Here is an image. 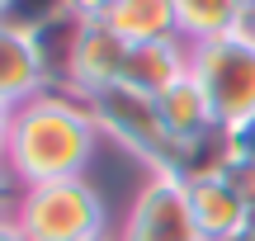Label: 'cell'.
<instances>
[{
    "label": "cell",
    "mask_w": 255,
    "mask_h": 241,
    "mask_svg": "<svg viewBox=\"0 0 255 241\" xmlns=\"http://www.w3.org/2000/svg\"><path fill=\"white\" fill-rule=\"evenodd\" d=\"M9 119H14V109H9V104H0V166H5V142H9Z\"/></svg>",
    "instance_id": "2e32d148"
},
{
    "label": "cell",
    "mask_w": 255,
    "mask_h": 241,
    "mask_svg": "<svg viewBox=\"0 0 255 241\" xmlns=\"http://www.w3.org/2000/svg\"><path fill=\"white\" fill-rule=\"evenodd\" d=\"M246 232H255V194L246 199Z\"/></svg>",
    "instance_id": "ac0fdd59"
},
{
    "label": "cell",
    "mask_w": 255,
    "mask_h": 241,
    "mask_svg": "<svg viewBox=\"0 0 255 241\" xmlns=\"http://www.w3.org/2000/svg\"><path fill=\"white\" fill-rule=\"evenodd\" d=\"M189 76L208 95L222 132L255 114V38L232 33V38H218V43H199Z\"/></svg>",
    "instance_id": "277c9868"
},
{
    "label": "cell",
    "mask_w": 255,
    "mask_h": 241,
    "mask_svg": "<svg viewBox=\"0 0 255 241\" xmlns=\"http://www.w3.org/2000/svg\"><path fill=\"white\" fill-rule=\"evenodd\" d=\"M194 66V47L184 38H151V43H132L128 47V66H123V85L142 95H161L175 81H184Z\"/></svg>",
    "instance_id": "9c48e42d"
},
{
    "label": "cell",
    "mask_w": 255,
    "mask_h": 241,
    "mask_svg": "<svg viewBox=\"0 0 255 241\" xmlns=\"http://www.w3.org/2000/svg\"><path fill=\"white\" fill-rule=\"evenodd\" d=\"M9 5H14V0H0V19H5V14H9Z\"/></svg>",
    "instance_id": "ffe728a7"
},
{
    "label": "cell",
    "mask_w": 255,
    "mask_h": 241,
    "mask_svg": "<svg viewBox=\"0 0 255 241\" xmlns=\"http://www.w3.org/2000/svg\"><path fill=\"white\" fill-rule=\"evenodd\" d=\"M184 189H189V208H194V223H199L203 241H227V237L246 232V189L227 170L203 175Z\"/></svg>",
    "instance_id": "ba28073f"
},
{
    "label": "cell",
    "mask_w": 255,
    "mask_h": 241,
    "mask_svg": "<svg viewBox=\"0 0 255 241\" xmlns=\"http://www.w3.org/2000/svg\"><path fill=\"white\" fill-rule=\"evenodd\" d=\"M128 38L109 19H95V24H81L71 47V66H66V90L76 95H95L104 85H119L123 81V66H128Z\"/></svg>",
    "instance_id": "8992f818"
},
{
    "label": "cell",
    "mask_w": 255,
    "mask_h": 241,
    "mask_svg": "<svg viewBox=\"0 0 255 241\" xmlns=\"http://www.w3.org/2000/svg\"><path fill=\"white\" fill-rule=\"evenodd\" d=\"M95 241H114V237H95Z\"/></svg>",
    "instance_id": "44dd1931"
},
{
    "label": "cell",
    "mask_w": 255,
    "mask_h": 241,
    "mask_svg": "<svg viewBox=\"0 0 255 241\" xmlns=\"http://www.w3.org/2000/svg\"><path fill=\"white\" fill-rule=\"evenodd\" d=\"M251 0H175V19H180V38L189 47L218 43V38L241 33Z\"/></svg>",
    "instance_id": "8fae6325"
},
{
    "label": "cell",
    "mask_w": 255,
    "mask_h": 241,
    "mask_svg": "<svg viewBox=\"0 0 255 241\" xmlns=\"http://www.w3.org/2000/svg\"><path fill=\"white\" fill-rule=\"evenodd\" d=\"M227 161L255 170V114H251V119H241L237 128H227Z\"/></svg>",
    "instance_id": "5bb4252c"
},
{
    "label": "cell",
    "mask_w": 255,
    "mask_h": 241,
    "mask_svg": "<svg viewBox=\"0 0 255 241\" xmlns=\"http://www.w3.org/2000/svg\"><path fill=\"white\" fill-rule=\"evenodd\" d=\"M85 100H90V114H95L104 137H114L123 151H132L151 175L184 180L194 142H175L170 137V128L161 123L151 95H142V90H132V85L119 81V85H104V90L85 95Z\"/></svg>",
    "instance_id": "7a4b0ae2"
},
{
    "label": "cell",
    "mask_w": 255,
    "mask_h": 241,
    "mask_svg": "<svg viewBox=\"0 0 255 241\" xmlns=\"http://www.w3.org/2000/svg\"><path fill=\"white\" fill-rule=\"evenodd\" d=\"M14 223L28 241H95L104 232V199L85 175L24 185L14 204Z\"/></svg>",
    "instance_id": "3957f363"
},
{
    "label": "cell",
    "mask_w": 255,
    "mask_h": 241,
    "mask_svg": "<svg viewBox=\"0 0 255 241\" xmlns=\"http://www.w3.org/2000/svg\"><path fill=\"white\" fill-rule=\"evenodd\" d=\"M114 28L128 43H151V38H180V19H175V0H114L109 5Z\"/></svg>",
    "instance_id": "7c38bea8"
},
{
    "label": "cell",
    "mask_w": 255,
    "mask_h": 241,
    "mask_svg": "<svg viewBox=\"0 0 255 241\" xmlns=\"http://www.w3.org/2000/svg\"><path fill=\"white\" fill-rule=\"evenodd\" d=\"M0 241H28V237H24V227L14 218H0Z\"/></svg>",
    "instance_id": "e0dca14e"
},
{
    "label": "cell",
    "mask_w": 255,
    "mask_h": 241,
    "mask_svg": "<svg viewBox=\"0 0 255 241\" xmlns=\"http://www.w3.org/2000/svg\"><path fill=\"white\" fill-rule=\"evenodd\" d=\"M66 9H71V0H14L5 19L19 24V28H43V24H52V19H62Z\"/></svg>",
    "instance_id": "4fadbf2b"
},
{
    "label": "cell",
    "mask_w": 255,
    "mask_h": 241,
    "mask_svg": "<svg viewBox=\"0 0 255 241\" xmlns=\"http://www.w3.org/2000/svg\"><path fill=\"white\" fill-rule=\"evenodd\" d=\"M14 204H19V180L0 166V218H5V208H14Z\"/></svg>",
    "instance_id": "9a60e30c"
},
{
    "label": "cell",
    "mask_w": 255,
    "mask_h": 241,
    "mask_svg": "<svg viewBox=\"0 0 255 241\" xmlns=\"http://www.w3.org/2000/svg\"><path fill=\"white\" fill-rule=\"evenodd\" d=\"M227 241H255V232H237V237H227Z\"/></svg>",
    "instance_id": "d6986e66"
},
{
    "label": "cell",
    "mask_w": 255,
    "mask_h": 241,
    "mask_svg": "<svg viewBox=\"0 0 255 241\" xmlns=\"http://www.w3.org/2000/svg\"><path fill=\"white\" fill-rule=\"evenodd\" d=\"M47 85H52V71H47V57L38 47V33L0 19V104L14 109Z\"/></svg>",
    "instance_id": "52a82bcc"
},
{
    "label": "cell",
    "mask_w": 255,
    "mask_h": 241,
    "mask_svg": "<svg viewBox=\"0 0 255 241\" xmlns=\"http://www.w3.org/2000/svg\"><path fill=\"white\" fill-rule=\"evenodd\" d=\"M100 123L90 114V100L66 85H47L33 100L14 104L5 142V170L24 185H47V180H71L90 166Z\"/></svg>",
    "instance_id": "6da1fadb"
},
{
    "label": "cell",
    "mask_w": 255,
    "mask_h": 241,
    "mask_svg": "<svg viewBox=\"0 0 255 241\" xmlns=\"http://www.w3.org/2000/svg\"><path fill=\"white\" fill-rule=\"evenodd\" d=\"M119 241H203L184 180H170V175L146 180L132 199V213H128Z\"/></svg>",
    "instance_id": "5b68a950"
},
{
    "label": "cell",
    "mask_w": 255,
    "mask_h": 241,
    "mask_svg": "<svg viewBox=\"0 0 255 241\" xmlns=\"http://www.w3.org/2000/svg\"><path fill=\"white\" fill-rule=\"evenodd\" d=\"M151 100H156V114H161V123L170 128L175 142H203V137H213V132H222L218 119H213L208 95L199 90V81H194V76L175 81L170 90L151 95Z\"/></svg>",
    "instance_id": "30bf717a"
}]
</instances>
